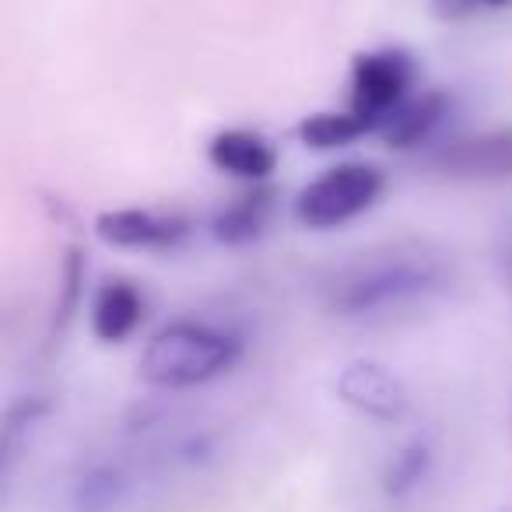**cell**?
Here are the masks:
<instances>
[{
	"instance_id": "cell-1",
	"label": "cell",
	"mask_w": 512,
	"mask_h": 512,
	"mask_svg": "<svg viewBox=\"0 0 512 512\" xmlns=\"http://www.w3.org/2000/svg\"><path fill=\"white\" fill-rule=\"evenodd\" d=\"M446 285V267L432 253L390 249V253L365 256L337 274L327 295V309L337 320H390L407 309L428 306L435 295L446 292Z\"/></svg>"
},
{
	"instance_id": "cell-2",
	"label": "cell",
	"mask_w": 512,
	"mask_h": 512,
	"mask_svg": "<svg viewBox=\"0 0 512 512\" xmlns=\"http://www.w3.org/2000/svg\"><path fill=\"white\" fill-rule=\"evenodd\" d=\"M242 337L207 320H172L137 358V372L155 390H193L239 365Z\"/></svg>"
},
{
	"instance_id": "cell-3",
	"label": "cell",
	"mask_w": 512,
	"mask_h": 512,
	"mask_svg": "<svg viewBox=\"0 0 512 512\" xmlns=\"http://www.w3.org/2000/svg\"><path fill=\"white\" fill-rule=\"evenodd\" d=\"M386 190V176L369 162H344L302 186L295 197V221L313 232H330L348 221L362 218L379 204Z\"/></svg>"
},
{
	"instance_id": "cell-4",
	"label": "cell",
	"mask_w": 512,
	"mask_h": 512,
	"mask_svg": "<svg viewBox=\"0 0 512 512\" xmlns=\"http://www.w3.org/2000/svg\"><path fill=\"white\" fill-rule=\"evenodd\" d=\"M411 85L414 60L404 50L358 53L351 64L348 109L369 127V134H379V127L411 99Z\"/></svg>"
},
{
	"instance_id": "cell-5",
	"label": "cell",
	"mask_w": 512,
	"mask_h": 512,
	"mask_svg": "<svg viewBox=\"0 0 512 512\" xmlns=\"http://www.w3.org/2000/svg\"><path fill=\"white\" fill-rule=\"evenodd\" d=\"M337 397L351 411L362 414V418L383 421V425H397L411 411L407 386L386 365L369 362V358H358V362L344 365L341 376H337Z\"/></svg>"
},
{
	"instance_id": "cell-6",
	"label": "cell",
	"mask_w": 512,
	"mask_h": 512,
	"mask_svg": "<svg viewBox=\"0 0 512 512\" xmlns=\"http://www.w3.org/2000/svg\"><path fill=\"white\" fill-rule=\"evenodd\" d=\"M137 484V470L123 456H88L67 481V505L71 512H120Z\"/></svg>"
},
{
	"instance_id": "cell-7",
	"label": "cell",
	"mask_w": 512,
	"mask_h": 512,
	"mask_svg": "<svg viewBox=\"0 0 512 512\" xmlns=\"http://www.w3.org/2000/svg\"><path fill=\"white\" fill-rule=\"evenodd\" d=\"M190 225L176 214H155L144 207H116L95 218V235L116 249H172L186 239Z\"/></svg>"
},
{
	"instance_id": "cell-8",
	"label": "cell",
	"mask_w": 512,
	"mask_h": 512,
	"mask_svg": "<svg viewBox=\"0 0 512 512\" xmlns=\"http://www.w3.org/2000/svg\"><path fill=\"white\" fill-rule=\"evenodd\" d=\"M432 165L453 179H512V127L446 144Z\"/></svg>"
},
{
	"instance_id": "cell-9",
	"label": "cell",
	"mask_w": 512,
	"mask_h": 512,
	"mask_svg": "<svg viewBox=\"0 0 512 512\" xmlns=\"http://www.w3.org/2000/svg\"><path fill=\"white\" fill-rule=\"evenodd\" d=\"M207 162L246 183H264L278 169V148L253 130H221L207 144Z\"/></svg>"
},
{
	"instance_id": "cell-10",
	"label": "cell",
	"mask_w": 512,
	"mask_h": 512,
	"mask_svg": "<svg viewBox=\"0 0 512 512\" xmlns=\"http://www.w3.org/2000/svg\"><path fill=\"white\" fill-rule=\"evenodd\" d=\"M446 116H449V95H442V92L411 95V99L379 127V137L397 151L421 148L425 141H432L435 130L446 123Z\"/></svg>"
},
{
	"instance_id": "cell-11",
	"label": "cell",
	"mask_w": 512,
	"mask_h": 512,
	"mask_svg": "<svg viewBox=\"0 0 512 512\" xmlns=\"http://www.w3.org/2000/svg\"><path fill=\"white\" fill-rule=\"evenodd\" d=\"M144 299L130 281H109L92 302V334L102 344H120L141 327Z\"/></svg>"
},
{
	"instance_id": "cell-12",
	"label": "cell",
	"mask_w": 512,
	"mask_h": 512,
	"mask_svg": "<svg viewBox=\"0 0 512 512\" xmlns=\"http://www.w3.org/2000/svg\"><path fill=\"white\" fill-rule=\"evenodd\" d=\"M432 467H435L432 439H428V435H414V439H407L404 446L386 460L379 488H383V495L390 498V502H404V498H411L414 491L428 481Z\"/></svg>"
},
{
	"instance_id": "cell-13",
	"label": "cell",
	"mask_w": 512,
	"mask_h": 512,
	"mask_svg": "<svg viewBox=\"0 0 512 512\" xmlns=\"http://www.w3.org/2000/svg\"><path fill=\"white\" fill-rule=\"evenodd\" d=\"M267 214H271V190H253L214 214L211 232L221 246H246V242L260 239Z\"/></svg>"
},
{
	"instance_id": "cell-14",
	"label": "cell",
	"mask_w": 512,
	"mask_h": 512,
	"mask_svg": "<svg viewBox=\"0 0 512 512\" xmlns=\"http://www.w3.org/2000/svg\"><path fill=\"white\" fill-rule=\"evenodd\" d=\"M365 134H369V127L351 109H344V113H313L299 123V141L313 151L348 148V144L362 141Z\"/></svg>"
},
{
	"instance_id": "cell-15",
	"label": "cell",
	"mask_w": 512,
	"mask_h": 512,
	"mask_svg": "<svg viewBox=\"0 0 512 512\" xmlns=\"http://www.w3.org/2000/svg\"><path fill=\"white\" fill-rule=\"evenodd\" d=\"M81 285H85V256H81V249L74 246L71 253H67V264H64V302H60L57 313H53V330H57V334H64L74 309H78Z\"/></svg>"
},
{
	"instance_id": "cell-16",
	"label": "cell",
	"mask_w": 512,
	"mask_h": 512,
	"mask_svg": "<svg viewBox=\"0 0 512 512\" xmlns=\"http://www.w3.org/2000/svg\"><path fill=\"white\" fill-rule=\"evenodd\" d=\"M477 4H481V0H435V15L456 22V18H467Z\"/></svg>"
},
{
	"instance_id": "cell-17",
	"label": "cell",
	"mask_w": 512,
	"mask_h": 512,
	"mask_svg": "<svg viewBox=\"0 0 512 512\" xmlns=\"http://www.w3.org/2000/svg\"><path fill=\"white\" fill-rule=\"evenodd\" d=\"M481 4H484V8H509L512 0H481Z\"/></svg>"
}]
</instances>
